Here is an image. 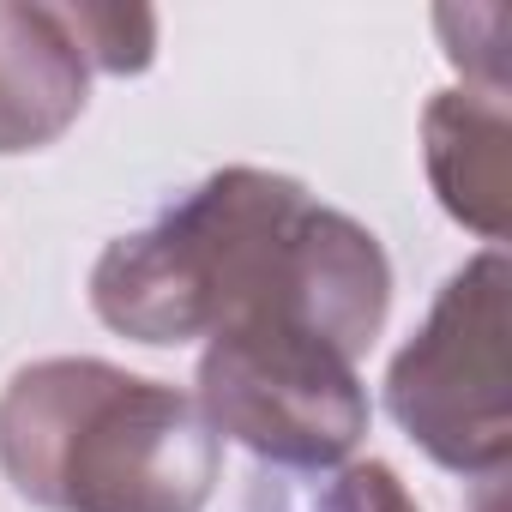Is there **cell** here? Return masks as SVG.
<instances>
[{
    "label": "cell",
    "instance_id": "cell-3",
    "mask_svg": "<svg viewBox=\"0 0 512 512\" xmlns=\"http://www.w3.org/2000/svg\"><path fill=\"white\" fill-rule=\"evenodd\" d=\"M386 410L398 428L458 476L500 482L512 458L506 404V253L488 247L446 278L422 332L386 368Z\"/></svg>",
    "mask_w": 512,
    "mask_h": 512
},
{
    "label": "cell",
    "instance_id": "cell-4",
    "mask_svg": "<svg viewBox=\"0 0 512 512\" xmlns=\"http://www.w3.org/2000/svg\"><path fill=\"white\" fill-rule=\"evenodd\" d=\"M193 398L217 440L247 446L272 470H332L368 434V392L356 362L308 326L211 338Z\"/></svg>",
    "mask_w": 512,
    "mask_h": 512
},
{
    "label": "cell",
    "instance_id": "cell-5",
    "mask_svg": "<svg viewBox=\"0 0 512 512\" xmlns=\"http://www.w3.org/2000/svg\"><path fill=\"white\" fill-rule=\"evenodd\" d=\"M91 97V67L67 25V7L0 0V157L55 145Z\"/></svg>",
    "mask_w": 512,
    "mask_h": 512
},
{
    "label": "cell",
    "instance_id": "cell-8",
    "mask_svg": "<svg viewBox=\"0 0 512 512\" xmlns=\"http://www.w3.org/2000/svg\"><path fill=\"white\" fill-rule=\"evenodd\" d=\"M91 73H145L157 55V13L145 7H67Z\"/></svg>",
    "mask_w": 512,
    "mask_h": 512
},
{
    "label": "cell",
    "instance_id": "cell-7",
    "mask_svg": "<svg viewBox=\"0 0 512 512\" xmlns=\"http://www.w3.org/2000/svg\"><path fill=\"white\" fill-rule=\"evenodd\" d=\"M247 512H416L392 464H332V470H266L247 494Z\"/></svg>",
    "mask_w": 512,
    "mask_h": 512
},
{
    "label": "cell",
    "instance_id": "cell-2",
    "mask_svg": "<svg viewBox=\"0 0 512 512\" xmlns=\"http://www.w3.org/2000/svg\"><path fill=\"white\" fill-rule=\"evenodd\" d=\"M217 464L193 392L97 356L31 362L0 392V470L43 512H205Z\"/></svg>",
    "mask_w": 512,
    "mask_h": 512
},
{
    "label": "cell",
    "instance_id": "cell-6",
    "mask_svg": "<svg viewBox=\"0 0 512 512\" xmlns=\"http://www.w3.org/2000/svg\"><path fill=\"white\" fill-rule=\"evenodd\" d=\"M422 157L440 205L482 241L506 235V97L440 91L422 109Z\"/></svg>",
    "mask_w": 512,
    "mask_h": 512
},
{
    "label": "cell",
    "instance_id": "cell-1",
    "mask_svg": "<svg viewBox=\"0 0 512 512\" xmlns=\"http://www.w3.org/2000/svg\"><path fill=\"white\" fill-rule=\"evenodd\" d=\"M91 308L133 344L308 326L350 362L386 326L392 266L356 217L272 169H217L145 229L103 247Z\"/></svg>",
    "mask_w": 512,
    "mask_h": 512
}]
</instances>
